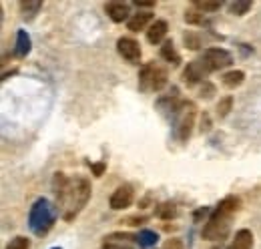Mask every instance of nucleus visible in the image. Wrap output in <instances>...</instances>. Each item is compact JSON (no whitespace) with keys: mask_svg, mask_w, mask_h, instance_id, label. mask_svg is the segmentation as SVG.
<instances>
[{"mask_svg":"<svg viewBox=\"0 0 261 249\" xmlns=\"http://www.w3.org/2000/svg\"><path fill=\"white\" fill-rule=\"evenodd\" d=\"M117 53H119L121 59H125L129 64H139L141 57H143L141 44L135 38H130V36H121L117 40Z\"/></svg>","mask_w":261,"mask_h":249,"instance_id":"8","label":"nucleus"},{"mask_svg":"<svg viewBox=\"0 0 261 249\" xmlns=\"http://www.w3.org/2000/svg\"><path fill=\"white\" fill-rule=\"evenodd\" d=\"M135 6L141 10V8H155V0H135Z\"/></svg>","mask_w":261,"mask_h":249,"instance_id":"29","label":"nucleus"},{"mask_svg":"<svg viewBox=\"0 0 261 249\" xmlns=\"http://www.w3.org/2000/svg\"><path fill=\"white\" fill-rule=\"evenodd\" d=\"M245 81V72L243 70H229L223 74V87L225 89H237L241 87Z\"/></svg>","mask_w":261,"mask_h":249,"instance_id":"19","label":"nucleus"},{"mask_svg":"<svg viewBox=\"0 0 261 249\" xmlns=\"http://www.w3.org/2000/svg\"><path fill=\"white\" fill-rule=\"evenodd\" d=\"M183 42H185V46L191 48V51H199V48H201V38H199L193 31H187L183 34Z\"/></svg>","mask_w":261,"mask_h":249,"instance_id":"24","label":"nucleus"},{"mask_svg":"<svg viewBox=\"0 0 261 249\" xmlns=\"http://www.w3.org/2000/svg\"><path fill=\"white\" fill-rule=\"evenodd\" d=\"M231 109H233V96L227 94V96H223V98L217 103V109H215V111H217V117H219V119H225Z\"/></svg>","mask_w":261,"mask_h":249,"instance_id":"22","label":"nucleus"},{"mask_svg":"<svg viewBox=\"0 0 261 249\" xmlns=\"http://www.w3.org/2000/svg\"><path fill=\"white\" fill-rule=\"evenodd\" d=\"M239 207H241V201L235 195H227L225 199H221L219 205L211 211V215L207 219L203 231H201L203 239L223 241L231 231V221H233V215L239 211Z\"/></svg>","mask_w":261,"mask_h":249,"instance_id":"2","label":"nucleus"},{"mask_svg":"<svg viewBox=\"0 0 261 249\" xmlns=\"http://www.w3.org/2000/svg\"><path fill=\"white\" fill-rule=\"evenodd\" d=\"M151 24H153V12L151 10H139V12H135L129 18L127 29L130 32H139V31H145Z\"/></svg>","mask_w":261,"mask_h":249,"instance_id":"12","label":"nucleus"},{"mask_svg":"<svg viewBox=\"0 0 261 249\" xmlns=\"http://www.w3.org/2000/svg\"><path fill=\"white\" fill-rule=\"evenodd\" d=\"M53 249H61V247H53Z\"/></svg>","mask_w":261,"mask_h":249,"instance_id":"33","label":"nucleus"},{"mask_svg":"<svg viewBox=\"0 0 261 249\" xmlns=\"http://www.w3.org/2000/svg\"><path fill=\"white\" fill-rule=\"evenodd\" d=\"M16 57L24 59L29 53H31V36L27 31H18L16 32V48H14Z\"/></svg>","mask_w":261,"mask_h":249,"instance_id":"17","label":"nucleus"},{"mask_svg":"<svg viewBox=\"0 0 261 249\" xmlns=\"http://www.w3.org/2000/svg\"><path fill=\"white\" fill-rule=\"evenodd\" d=\"M53 191L57 197V211H59L61 219L72 221L89 203L93 187L85 175L68 177V175L59 171L53 177Z\"/></svg>","mask_w":261,"mask_h":249,"instance_id":"1","label":"nucleus"},{"mask_svg":"<svg viewBox=\"0 0 261 249\" xmlns=\"http://www.w3.org/2000/svg\"><path fill=\"white\" fill-rule=\"evenodd\" d=\"M91 169H93L95 177H100V175H102V171H105V163H97V165H91Z\"/></svg>","mask_w":261,"mask_h":249,"instance_id":"31","label":"nucleus"},{"mask_svg":"<svg viewBox=\"0 0 261 249\" xmlns=\"http://www.w3.org/2000/svg\"><path fill=\"white\" fill-rule=\"evenodd\" d=\"M6 249H31V239L24 237V235H16V237L6 245Z\"/></svg>","mask_w":261,"mask_h":249,"instance_id":"25","label":"nucleus"},{"mask_svg":"<svg viewBox=\"0 0 261 249\" xmlns=\"http://www.w3.org/2000/svg\"><path fill=\"white\" fill-rule=\"evenodd\" d=\"M201 59H203V62L207 64L209 72H215V70H223V68H227L229 64L233 62V57L229 55L225 48H219V46H211V48H205Z\"/></svg>","mask_w":261,"mask_h":249,"instance_id":"6","label":"nucleus"},{"mask_svg":"<svg viewBox=\"0 0 261 249\" xmlns=\"http://www.w3.org/2000/svg\"><path fill=\"white\" fill-rule=\"evenodd\" d=\"M177 213H179V209H177V205H175V203H171V201L159 203V205L155 207V217L163 219V221H171V219H175L177 217Z\"/></svg>","mask_w":261,"mask_h":249,"instance_id":"18","label":"nucleus"},{"mask_svg":"<svg viewBox=\"0 0 261 249\" xmlns=\"http://www.w3.org/2000/svg\"><path fill=\"white\" fill-rule=\"evenodd\" d=\"M173 117H175V137L181 143H187L189 137H191V133H193V127H195V117H197L195 103L181 101L179 107L175 109Z\"/></svg>","mask_w":261,"mask_h":249,"instance_id":"5","label":"nucleus"},{"mask_svg":"<svg viewBox=\"0 0 261 249\" xmlns=\"http://www.w3.org/2000/svg\"><path fill=\"white\" fill-rule=\"evenodd\" d=\"M227 8L231 14L243 16V14H247V12L253 8V2H251V0H235V2H229Z\"/></svg>","mask_w":261,"mask_h":249,"instance_id":"21","label":"nucleus"},{"mask_svg":"<svg viewBox=\"0 0 261 249\" xmlns=\"http://www.w3.org/2000/svg\"><path fill=\"white\" fill-rule=\"evenodd\" d=\"M167 79H169L167 68L161 66L159 62L151 61L143 64L139 70V89L143 93H159L165 89Z\"/></svg>","mask_w":261,"mask_h":249,"instance_id":"4","label":"nucleus"},{"mask_svg":"<svg viewBox=\"0 0 261 249\" xmlns=\"http://www.w3.org/2000/svg\"><path fill=\"white\" fill-rule=\"evenodd\" d=\"M227 249H253V233L249 229H239Z\"/></svg>","mask_w":261,"mask_h":249,"instance_id":"14","label":"nucleus"},{"mask_svg":"<svg viewBox=\"0 0 261 249\" xmlns=\"http://www.w3.org/2000/svg\"><path fill=\"white\" fill-rule=\"evenodd\" d=\"M57 215H59V211H57V207L48 199H44V197L36 199L33 203V207H31V213H29V227H31V231H33L34 235H38V237H44L53 229V225L57 221Z\"/></svg>","mask_w":261,"mask_h":249,"instance_id":"3","label":"nucleus"},{"mask_svg":"<svg viewBox=\"0 0 261 249\" xmlns=\"http://www.w3.org/2000/svg\"><path fill=\"white\" fill-rule=\"evenodd\" d=\"M165 249H181V243H179L177 239H173V241H167Z\"/></svg>","mask_w":261,"mask_h":249,"instance_id":"32","label":"nucleus"},{"mask_svg":"<svg viewBox=\"0 0 261 249\" xmlns=\"http://www.w3.org/2000/svg\"><path fill=\"white\" fill-rule=\"evenodd\" d=\"M157 241H159V235L155 231H151V229H141L137 233V243L141 247H155Z\"/></svg>","mask_w":261,"mask_h":249,"instance_id":"20","label":"nucleus"},{"mask_svg":"<svg viewBox=\"0 0 261 249\" xmlns=\"http://www.w3.org/2000/svg\"><path fill=\"white\" fill-rule=\"evenodd\" d=\"M193 6H195L197 10H201V12H217L221 6H223V2H211V0H195L193 2Z\"/></svg>","mask_w":261,"mask_h":249,"instance_id":"23","label":"nucleus"},{"mask_svg":"<svg viewBox=\"0 0 261 249\" xmlns=\"http://www.w3.org/2000/svg\"><path fill=\"white\" fill-rule=\"evenodd\" d=\"M147 215H133V217H127L125 221H121V223H127V225H143V223H147Z\"/></svg>","mask_w":261,"mask_h":249,"instance_id":"28","label":"nucleus"},{"mask_svg":"<svg viewBox=\"0 0 261 249\" xmlns=\"http://www.w3.org/2000/svg\"><path fill=\"white\" fill-rule=\"evenodd\" d=\"M105 12L113 22H129L130 14V4L129 2H121V0H111L105 4Z\"/></svg>","mask_w":261,"mask_h":249,"instance_id":"10","label":"nucleus"},{"mask_svg":"<svg viewBox=\"0 0 261 249\" xmlns=\"http://www.w3.org/2000/svg\"><path fill=\"white\" fill-rule=\"evenodd\" d=\"M133 241H137V235L130 233H111L105 237L102 249H133Z\"/></svg>","mask_w":261,"mask_h":249,"instance_id":"11","label":"nucleus"},{"mask_svg":"<svg viewBox=\"0 0 261 249\" xmlns=\"http://www.w3.org/2000/svg\"><path fill=\"white\" fill-rule=\"evenodd\" d=\"M201 20H203V12L197 10L195 6L189 8V10H185V22H189V24H199Z\"/></svg>","mask_w":261,"mask_h":249,"instance_id":"26","label":"nucleus"},{"mask_svg":"<svg viewBox=\"0 0 261 249\" xmlns=\"http://www.w3.org/2000/svg\"><path fill=\"white\" fill-rule=\"evenodd\" d=\"M213 94H215V85H211L209 81H205V83L201 85V89H199V96H201V98H207V101H209V98H211Z\"/></svg>","mask_w":261,"mask_h":249,"instance_id":"27","label":"nucleus"},{"mask_svg":"<svg viewBox=\"0 0 261 249\" xmlns=\"http://www.w3.org/2000/svg\"><path fill=\"white\" fill-rule=\"evenodd\" d=\"M167 32H169L167 20H155V22L147 29V40H149L151 44H163Z\"/></svg>","mask_w":261,"mask_h":249,"instance_id":"13","label":"nucleus"},{"mask_svg":"<svg viewBox=\"0 0 261 249\" xmlns=\"http://www.w3.org/2000/svg\"><path fill=\"white\" fill-rule=\"evenodd\" d=\"M18 8H20V16L24 20H34V16L42 8V0H20L18 2Z\"/></svg>","mask_w":261,"mask_h":249,"instance_id":"15","label":"nucleus"},{"mask_svg":"<svg viewBox=\"0 0 261 249\" xmlns=\"http://www.w3.org/2000/svg\"><path fill=\"white\" fill-rule=\"evenodd\" d=\"M133 201H135V191H133V187L125 183V185H119L113 191V195L109 199V205H111L113 211H121V209L130 207Z\"/></svg>","mask_w":261,"mask_h":249,"instance_id":"9","label":"nucleus"},{"mask_svg":"<svg viewBox=\"0 0 261 249\" xmlns=\"http://www.w3.org/2000/svg\"><path fill=\"white\" fill-rule=\"evenodd\" d=\"M207 74H211V72H209L207 64L203 62V59H195V61L187 62V66H185L183 72H181V79H183V83H185L187 87H195L199 83H201V85L205 83Z\"/></svg>","mask_w":261,"mask_h":249,"instance_id":"7","label":"nucleus"},{"mask_svg":"<svg viewBox=\"0 0 261 249\" xmlns=\"http://www.w3.org/2000/svg\"><path fill=\"white\" fill-rule=\"evenodd\" d=\"M211 129V121H209V115L207 113H203V117H201V133H207Z\"/></svg>","mask_w":261,"mask_h":249,"instance_id":"30","label":"nucleus"},{"mask_svg":"<svg viewBox=\"0 0 261 249\" xmlns=\"http://www.w3.org/2000/svg\"><path fill=\"white\" fill-rule=\"evenodd\" d=\"M161 59H165L167 62H171L173 66H177V64L181 62V55H179V51L175 48L173 40H165L163 44H161Z\"/></svg>","mask_w":261,"mask_h":249,"instance_id":"16","label":"nucleus"}]
</instances>
